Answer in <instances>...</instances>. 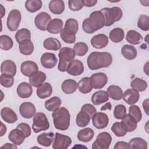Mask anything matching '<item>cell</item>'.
I'll use <instances>...</instances> for the list:
<instances>
[{
  "instance_id": "cell-1",
  "label": "cell",
  "mask_w": 149,
  "mask_h": 149,
  "mask_svg": "<svg viewBox=\"0 0 149 149\" xmlns=\"http://www.w3.org/2000/svg\"><path fill=\"white\" fill-rule=\"evenodd\" d=\"M112 62V56L106 52H93L87 59V64L91 70L109 67Z\"/></svg>"
},
{
  "instance_id": "cell-2",
  "label": "cell",
  "mask_w": 149,
  "mask_h": 149,
  "mask_svg": "<svg viewBox=\"0 0 149 149\" xmlns=\"http://www.w3.org/2000/svg\"><path fill=\"white\" fill-rule=\"evenodd\" d=\"M105 26V19L100 10L91 13L89 17L85 19L82 23L83 31L87 34H93Z\"/></svg>"
},
{
  "instance_id": "cell-3",
  "label": "cell",
  "mask_w": 149,
  "mask_h": 149,
  "mask_svg": "<svg viewBox=\"0 0 149 149\" xmlns=\"http://www.w3.org/2000/svg\"><path fill=\"white\" fill-rule=\"evenodd\" d=\"M55 127L60 130H66L70 126V115L69 111L65 107H59L52 113Z\"/></svg>"
},
{
  "instance_id": "cell-4",
  "label": "cell",
  "mask_w": 149,
  "mask_h": 149,
  "mask_svg": "<svg viewBox=\"0 0 149 149\" xmlns=\"http://www.w3.org/2000/svg\"><path fill=\"white\" fill-rule=\"evenodd\" d=\"M79 29L77 21L73 19H68L60 33V37L62 40L67 44H73L76 41V34Z\"/></svg>"
},
{
  "instance_id": "cell-5",
  "label": "cell",
  "mask_w": 149,
  "mask_h": 149,
  "mask_svg": "<svg viewBox=\"0 0 149 149\" xmlns=\"http://www.w3.org/2000/svg\"><path fill=\"white\" fill-rule=\"evenodd\" d=\"M75 55L76 54L73 49L71 48L63 47L61 48L58 54V70L62 72L66 71L70 63L74 59Z\"/></svg>"
},
{
  "instance_id": "cell-6",
  "label": "cell",
  "mask_w": 149,
  "mask_h": 149,
  "mask_svg": "<svg viewBox=\"0 0 149 149\" xmlns=\"http://www.w3.org/2000/svg\"><path fill=\"white\" fill-rule=\"evenodd\" d=\"M105 19V26H110L115 22L120 20L123 16L122 9L118 6L104 8L100 10Z\"/></svg>"
},
{
  "instance_id": "cell-7",
  "label": "cell",
  "mask_w": 149,
  "mask_h": 149,
  "mask_svg": "<svg viewBox=\"0 0 149 149\" xmlns=\"http://www.w3.org/2000/svg\"><path fill=\"white\" fill-rule=\"evenodd\" d=\"M49 123L48 120L43 112H37L33 116L32 128L34 133H37L41 131L48 129Z\"/></svg>"
},
{
  "instance_id": "cell-8",
  "label": "cell",
  "mask_w": 149,
  "mask_h": 149,
  "mask_svg": "<svg viewBox=\"0 0 149 149\" xmlns=\"http://www.w3.org/2000/svg\"><path fill=\"white\" fill-rule=\"evenodd\" d=\"M112 141L111 134L106 132L98 134L95 141L93 143L91 148L93 149H108Z\"/></svg>"
},
{
  "instance_id": "cell-9",
  "label": "cell",
  "mask_w": 149,
  "mask_h": 149,
  "mask_svg": "<svg viewBox=\"0 0 149 149\" xmlns=\"http://www.w3.org/2000/svg\"><path fill=\"white\" fill-rule=\"evenodd\" d=\"M22 16L20 12L17 9L12 10L7 17L6 25L8 29L11 31H16L20 23Z\"/></svg>"
},
{
  "instance_id": "cell-10",
  "label": "cell",
  "mask_w": 149,
  "mask_h": 149,
  "mask_svg": "<svg viewBox=\"0 0 149 149\" xmlns=\"http://www.w3.org/2000/svg\"><path fill=\"white\" fill-rule=\"evenodd\" d=\"M90 82L91 87L93 88L101 89L103 88L107 83L108 77L104 73H95L90 76Z\"/></svg>"
},
{
  "instance_id": "cell-11",
  "label": "cell",
  "mask_w": 149,
  "mask_h": 149,
  "mask_svg": "<svg viewBox=\"0 0 149 149\" xmlns=\"http://www.w3.org/2000/svg\"><path fill=\"white\" fill-rule=\"evenodd\" d=\"M72 142V141L70 137L59 133H56L52 143V148L54 149H66L69 147Z\"/></svg>"
},
{
  "instance_id": "cell-12",
  "label": "cell",
  "mask_w": 149,
  "mask_h": 149,
  "mask_svg": "<svg viewBox=\"0 0 149 149\" xmlns=\"http://www.w3.org/2000/svg\"><path fill=\"white\" fill-rule=\"evenodd\" d=\"M51 20L50 15L45 12L37 14L34 19V23L37 29L42 31L47 30L48 24Z\"/></svg>"
},
{
  "instance_id": "cell-13",
  "label": "cell",
  "mask_w": 149,
  "mask_h": 149,
  "mask_svg": "<svg viewBox=\"0 0 149 149\" xmlns=\"http://www.w3.org/2000/svg\"><path fill=\"white\" fill-rule=\"evenodd\" d=\"M93 126L98 129L105 128L109 123L108 115L104 112H96L92 117Z\"/></svg>"
},
{
  "instance_id": "cell-14",
  "label": "cell",
  "mask_w": 149,
  "mask_h": 149,
  "mask_svg": "<svg viewBox=\"0 0 149 149\" xmlns=\"http://www.w3.org/2000/svg\"><path fill=\"white\" fill-rule=\"evenodd\" d=\"M20 70L24 76L30 77L38 72V66L32 61H26L21 64Z\"/></svg>"
},
{
  "instance_id": "cell-15",
  "label": "cell",
  "mask_w": 149,
  "mask_h": 149,
  "mask_svg": "<svg viewBox=\"0 0 149 149\" xmlns=\"http://www.w3.org/2000/svg\"><path fill=\"white\" fill-rule=\"evenodd\" d=\"M20 115L26 119H30L36 113L35 105L30 102L22 103L19 107Z\"/></svg>"
},
{
  "instance_id": "cell-16",
  "label": "cell",
  "mask_w": 149,
  "mask_h": 149,
  "mask_svg": "<svg viewBox=\"0 0 149 149\" xmlns=\"http://www.w3.org/2000/svg\"><path fill=\"white\" fill-rule=\"evenodd\" d=\"M58 60L56 55L51 52H45L42 55L40 58V62L42 66L46 69L54 68L56 63Z\"/></svg>"
},
{
  "instance_id": "cell-17",
  "label": "cell",
  "mask_w": 149,
  "mask_h": 149,
  "mask_svg": "<svg viewBox=\"0 0 149 149\" xmlns=\"http://www.w3.org/2000/svg\"><path fill=\"white\" fill-rule=\"evenodd\" d=\"M84 70L82 62L78 59H73L69 64L66 72L72 76H77L81 74Z\"/></svg>"
},
{
  "instance_id": "cell-18",
  "label": "cell",
  "mask_w": 149,
  "mask_h": 149,
  "mask_svg": "<svg viewBox=\"0 0 149 149\" xmlns=\"http://www.w3.org/2000/svg\"><path fill=\"white\" fill-rule=\"evenodd\" d=\"M108 44V37L104 34H98L91 39V45L96 49L105 47Z\"/></svg>"
},
{
  "instance_id": "cell-19",
  "label": "cell",
  "mask_w": 149,
  "mask_h": 149,
  "mask_svg": "<svg viewBox=\"0 0 149 149\" xmlns=\"http://www.w3.org/2000/svg\"><path fill=\"white\" fill-rule=\"evenodd\" d=\"M16 65L11 60H5L3 61L1 65V72L2 74H8L15 76L16 73Z\"/></svg>"
},
{
  "instance_id": "cell-20",
  "label": "cell",
  "mask_w": 149,
  "mask_h": 149,
  "mask_svg": "<svg viewBox=\"0 0 149 149\" xmlns=\"http://www.w3.org/2000/svg\"><path fill=\"white\" fill-rule=\"evenodd\" d=\"M139 92L133 88H129L123 93L122 98L129 105L136 104L139 101Z\"/></svg>"
},
{
  "instance_id": "cell-21",
  "label": "cell",
  "mask_w": 149,
  "mask_h": 149,
  "mask_svg": "<svg viewBox=\"0 0 149 149\" xmlns=\"http://www.w3.org/2000/svg\"><path fill=\"white\" fill-rule=\"evenodd\" d=\"M1 116L2 119L8 123H15L17 120L16 113L12 109L9 107H4L1 109Z\"/></svg>"
},
{
  "instance_id": "cell-22",
  "label": "cell",
  "mask_w": 149,
  "mask_h": 149,
  "mask_svg": "<svg viewBox=\"0 0 149 149\" xmlns=\"http://www.w3.org/2000/svg\"><path fill=\"white\" fill-rule=\"evenodd\" d=\"M16 91L19 97L22 98H27L31 95L33 88L30 84L27 82H22L18 85Z\"/></svg>"
},
{
  "instance_id": "cell-23",
  "label": "cell",
  "mask_w": 149,
  "mask_h": 149,
  "mask_svg": "<svg viewBox=\"0 0 149 149\" xmlns=\"http://www.w3.org/2000/svg\"><path fill=\"white\" fill-rule=\"evenodd\" d=\"M25 138L23 133L17 128L12 129L8 135L9 140L17 146L22 144L24 142Z\"/></svg>"
},
{
  "instance_id": "cell-24",
  "label": "cell",
  "mask_w": 149,
  "mask_h": 149,
  "mask_svg": "<svg viewBox=\"0 0 149 149\" xmlns=\"http://www.w3.org/2000/svg\"><path fill=\"white\" fill-rule=\"evenodd\" d=\"M123 127L127 132H131L135 130L137 127V122L129 113L126 114L121 122Z\"/></svg>"
},
{
  "instance_id": "cell-25",
  "label": "cell",
  "mask_w": 149,
  "mask_h": 149,
  "mask_svg": "<svg viewBox=\"0 0 149 149\" xmlns=\"http://www.w3.org/2000/svg\"><path fill=\"white\" fill-rule=\"evenodd\" d=\"M52 93V87L51 85L45 82L42 84L40 86L37 87L36 94L41 99H44L51 96Z\"/></svg>"
},
{
  "instance_id": "cell-26",
  "label": "cell",
  "mask_w": 149,
  "mask_h": 149,
  "mask_svg": "<svg viewBox=\"0 0 149 149\" xmlns=\"http://www.w3.org/2000/svg\"><path fill=\"white\" fill-rule=\"evenodd\" d=\"M55 139V134L52 132L42 133L38 136L37 138V142L41 146L49 147L53 143Z\"/></svg>"
},
{
  "instance_id": "cell-27",
  "label": "cell",
  "mask_w": 149,
  "mask_h": 149,
  "mask_svg": "<svg viewBox=\"0 0 149 149\" xmlns=\"http://www.w3.org/2000/svg\"><path fill=\"white\" fill-rule=\"evenodd\" d=\"M63 22L62 20L55 18L51 20L47 27V31L51 34H58L61 32L63 29Z\"/></svg>"
},
{
  "instance_id": "cell-28",
  "label": "cell",
  "mask_w": 149,
  "mask_h": 149,
  "mask_svg": "<svg viewBox=\"0 0 149 149\" xmlns=\"http://www.w3.org/2000/svg\"><path fill=\"white\" fill-rule=\"evenodd\" d=\"M109 100V96L107 91L104 90H98L95 92L91 97V101L93 104L99 105L106 102Z\"/></svg>"
},
{
  "instance_id": "cell-29",
  "label": "cell",
  "mask_w": 149,
  "mask_h": 149,
  "mask_svg": "<svg viewBox=\"0 0 149 149\" xmlns=\"http://www.w3.org/2000/svg\"><path fill=\"white\" fill-rule=\"evenodd\" d=\"M48 7L50 12L53 14L60 15L65 10V3L62 0H52L49 2Z\"/></svg>"
},
{
  "instance_id": "cell-30",
  "label": "cell",
  "mask_w": 149,
  "mask_h": 149,
  "mask_svg": "<svg viewBox=\"0 0 149 149\" xmlns=\"http://www.w3.org/2000/svg\"><path fill=\"white\" fill-rule=\"evenodd\" d=\"M46 79V74L42 71H38L29 77L30 85L34 87H38L44 83Z\"/></svg>"
},
{
  "instance_id": "cell-31",
  "label": "cell",
  "mask_w": 149,
  "mask_h": 149,
  "mask_svg": "<svg viewBox=\"0 0 149 149\" xmlns=\"http://www.w3.org/2000/svg\"><path fill=\"white\" fill-rule=\"evenodd\" d=\"M121 53L122 56L128 60L135 59L137 55L136 48L134 46L129 44H125L122 47Z\"/></svg>"
},
{
  "instance_id": "cell-32",
  "label": "cell",
  "mask_w": 149,
  "mask_h": 149,
  "mask_svg": "<svg viewBox=\"0 0 149 149\" xmlns=\"http://www.w3.org/2000/svg\"><path fill=\"white\" fill-rule=\"evenodd\" d=\"M94 136V130L90 127L83 129L77 133V137L78 140L82 142H88L92 140Z\"/></svg>"
},
{
  "instance_id": "cell-33",
  "label": "cell",
  "mask_w": 149,
  "mask_h": 149,
  "mask_svg": "<svg viewBox=\"0 0 149 149\" xmlns=\"http://www.w3.org/2000/svg\"><path fill=\"white\" fill-rule=\"evenodd\" d=\"M107 93L108 96L114 100H120L123 97V91L122 88L116 85L109 86L107 90Z\"/></svg>"
},
{
  "instance_id": "cell-34",
  "label": "cell",
  "mask_w": 149,
  "mask_h": 149,
  "mask_svg": "<svg viewBox=\"0 0 149 149\" xmlns=\"http://www.w3.org/2000/svg\"><path fill=\"white\" fill-rule=\"evenodd\" d=\"M61 88L66 94H72L76 91L77 88V83L74 80L66 79L62 82Z\"/></svg>"
},
{
  "instance_id": "cell-35",
  "label": "cell",
  "mask_w": 149,
  "mask_h": 149,
  "mask_svg": "<svg viewBox=\"0 0 149 149\" xmlns=\"http://www.w3.org/2000/svg\"><path fill=\"white\" fill-rule=\"evenodd\" d=\"M126 40L131 44L137 45L143 40V37L139 32L133 30H130L127 32Z\"/></svg>"
},
{
  "instance_id": "cell-36",
  "label": "cell",
  "mask_w": 149,
  "mask_h": 149,
  "mask_svg": "<svg viewBox=\"0 0 149 149\" xmlns=\"http://www.w3.org/2000/svg\"><path fill=\"white\" fill-rule=\"evenodd\" d=\"M19 51L21 54L24 55H30L34 51V44L31 40L23 41L19 44Z\"/></svg>"
},
{
  "instance_id": "cell-37",
  "label": "cell",
  "mask_w": 149,
  "mask_h": 149,
  "mask_svg": "<svg viewBox=\"0 0 149 149\" xmlns=\"http://www.w3.org/2000/svg\"><path fill=\"white\" fill-rule=\"evenodd\" d=\"M43 46L47 50L58 51L61 49V44L58 39L50 37L44 41Z\"/></svg>"
},
{
  "instance_id": "cell-38",
  "label": "cell",
  "mask_w": 149,
  "mask_h": 149,
  "mask_svg": "<svg viewBox=\"0 0 149 149\" xmlns=\"http://www.w3.org/2000/svg\"><path fill=\"white\" fill-rule=\"evenodd\" d=\"M125 37L124 31L122 29L119 27L114 28L111 30L109 34V38L110 40L115 43L121 42Z\"/></svg>"
},
{
  "instance_id": "cell-39",
  "label": "cell",
  "mask_w": 149,
  "mask_h": 149,
  "mask_svg": "<svg viewBox=\"0 0 149 149\" xmlns=\"http://www.w3.org/2000/svg\"><path fill=\"white\" fill-rule=\"evenodd\" d=\"M62 102L59 97L54 96L45 102V108L48 111H54L61 106Z\"/></svg>"
},
{
  "instance_id": "cell-40",
  "label": "cell",
  "mask_w": 149,
  "mask_h": 149,
  "mask_svg": "<svg viewBox=\"0 0 149 149\" xmlns=\"http://www.w3.org/2000/svg\"><path fill=\"white\" fill-rule=\"evenodd\" d=\"M90 119V115L86 112L80 110L76 116V122L78 126L84 127L88 125Z\"/></svg>"
},
{
  "instance_id": "cell-41",
  "label": "cell",
  "mask_w": 149,
  "mask_h": 149,
  "mask_svg": "<svg viewBox=\"0 0 149 149\" xmlns=\"http://www.w3.org/2000/svg\"><path fill=\"white\" fill-rule=\"evenodd\" d=\"M77 88L83 94H87L91 91L93 87L90 82V77H84L77 83Z\"/></svg>"
},
{
  "instance_id": "cell-42",
  "label": "cell",
  "mask_w": 149,
  "mask_h": 149,
  "mask_svg": "<svg viewBox=\"0 0 149 149\" xmlns=\"http://www.w3.org/2000/svg\"><path fill=\"white\" fill-rule=\"evenodd\" d=\"M129 148L132 149H146L147 142L142 138L134 137L128 143Z\"/></svg>"
},
{
  "instance_id": "cell-43",
  "label": "cell",
  "mask_w": 149,
  "mask_h": 149,
  "mask_svg": "<svg viewBox=\"0 0 149 149\" xmlns=\"http://www.w3.org/2000/svg\"><path fill=\"white\" fill-rule=\"evenodd\" d=\"M42 6V2L40 0H28L25 2V8L27 11L34 13L39 10Z\"/></svg>"
},
{
  "instance_id": "cell-44",
  "label": "cell",
  "mask_w": 149,
  "mask_h": 149,
  "mask_svg": "<svg viewBox=\"0 0 149 149\" xmlns=\"http://www.w3.org/2000/svg\"><path fill=\"white\" fill-rule=\"evenodd\" d=\"M130 85L133 89L136 90L138 92L144 91L148 87V84L146 81L139 77L134 78L132 81Z\"/></svg>"
},
{
  "instance_id": "cell-45",
  "label": "cell",
  "mask_w": 149,
  "mask_h": 149,
  "mask_svg": "<svg viewBox=\"0 0 149 149\" xmlns=\"http://www.w3.org/2000/svg\"><path fill=\"white\" fill-rule=\"evenodd\" d=\"M15 39L16 41L19 44L20 42L31 39V33L30 31L25 28L19 29L17 31L15 34Z\"/></svg>"
},
{
  "instance_id": "cell-46",
  "label": "cell",
  "mask_w": 149,
  "mask_h": 149,
  "mask_svg": "<svg viewBox=\"0 0 149 149\" xmlns=\"http://www.w3.org/2000/svg\"><path fill=\"white\" fill-rule=\"evenodd\" d=\"M13 45L12 39L7 35H2L0 36V48L1 49L8 51L10 49Z\"/></svg>"
},
{
  "instance_id": "cell-47",
  "label": "cell",
  "mask_w": 149,
  "mask_h": 149,
  "mask_svg": "<svg viewBox=\"0 0 149 149\" xmlns=\"http://www.w3.org/2000/svg\"><path fill=\"white\" fill-rule=\"evenodd\" d=\"M73 50L77 56H82L86 54L88 50V45L83 42H79L73 46Z\"/></svg>"
},
{
  "instance_id": "cell-48",
  "label": "cell",
  "mask_w": 149,
  "mask_h": 149,
  "mask_svg": "<svg viewBox=\"0 0 149 149\" xmlns=\"http://www.w3.org/2000/svg\"><path fill=\"white\" fill-rule=\"evenodd\" d=\"M129 114L132 116L138 123L142 118V113L139 106L132 105L129 108Z\"/></svg>"
},
{
  "instance_id": "cell-49",
  "label": "cell",
  "mask_w": 149,
  "mask_h": 149,
  "mask_svg": "<svg viewBox=\"0 0 149 149\" xmlns=\"http://www.w3.org/2000/svg\"><path fill=\"white\" fill-rule=\"evenodd\" d=\"M137 26L143 31H148L149 30V17L146 15H140L137 22Z\"/></svg>"
},
{
  "instance_id": "cell-50",
  "label": "cell",
  "mask_w": 149,
  "mask_h": 149,
  "mask_svg": "<svg viewBox=\"0 0 149 149\" xmlns=\"http://www.w3.org/2000/svg\"><path fill=\"white\" fill-rule=\"evenodd\" d=\"M111 130L117 137H123L126 135L127 132L124 129L121 122H115L112 127Z\"/></svg>"
},
{
  "instance_id": "cell-51",
  "label": "cell",
  "mask_w": 149,
  "mask_h": 149,
  "mask_svg": "<svg viewBox=\"0 0 149 149\" xmlns=\"http://www.w3.org/2000/svg\"><path fill=\"white\" fill-rule=\"evenodd\" d=\"M0 83L2 86L9 88L12 87L14 83L13 77L8 74H2L0 76Z\"/></svg>"
},
{
  "instance_id": "cell-52",
  "label": "cell",
  "mask_w": 149,
  "mask_h": 149,
  "mask_svg": "<svg viewBox=\"0 0 149 149\" xmlns=\"http://www.w3.org/2000/svg\"><path fill=\"white\" fill-rule=\"evenodd\" d=\"M126 115V108L125 105L119 104L115 106L113 111V116L117 119H122Z\"/></svg>"
},
{
  "instance_id": "cell-53",
  "label": "cell",
  "mask_w": 149,
  "mask_h": 149,
  "mask_svg": "<svg viewBox=\"0 0 149 149\" xmlns=\"http://www.w3.org/2000/svg\"><path fill=\"white\" fill-rule=\"evenodd\" d=\"M83 0H69L68 1L69 8L72 11H78L83 7Z\"/></svg>"
},
{
  "instance_id": "cell-54",
  "label": "cell",
  "mask_w": 149,
  "mask_h": 149,
  "mask_svg": "<svg viewBox=\"0 0 149 149\" xmlns=\"http://www.w3.org/2000/svg\"><path fill=\"white\" fill-rule=\"evenodd\" d=\"M16 128L19 129L23 133L26 138L29 137L31 135V128L30 126L26 123H20L18 124Z\"/></svg>"
},
{
  "instance_id": "cell-55",
  "label": "cell",
  "mask_w": 149,
  "mask_h": 149,
  "mask_svg": "<svg viewBox=\"0 0 149 149\" xmlns=\"http://www.w3.org/2000/svg\"><path fill=\"white\" fill-rule=\"evenodd\" d=\"M81 110L86 112L90 115L91 118H92L93 115L97 112L96 108L93 105H91L90 104H84L82 106Z\"/></svg>"
},
{
  "instance_id": "cell-56",
  "label": "cell",
  "mask_w": 149,
  "mask_h": 149,
  "mask_svg": "<svg viewBox=\"0 0 149 149\" xmlns=\"http://www.w3.org/2000/svg\"><path fill=\"white\" fill-rule=\"evenodd\" d=\"M113 148L114 149H119V148L128 149L129 148V146L128 143L125 141H118L115 144Z\"/></svg>"
},
{
  "instance_id": "cell-57",
  "label": "cell",
  "mask_w": 149,
  "mask_h": 149,
  "mask_svg": "<svg viewBox=\"0 0 149 149\" xmlns=\"http://www.w3.org/2000/svg\"><path fill=\"white\" fill-rule=\"evenodd\" d=\"M84 6L86 7H91L94 6L97 2V0H83Z\"/></svg>"
},
{
  "instance_id": "cell-58",
  "label": "cell",
  "mask_w": 149,
  "mask_h": 149,
  "mask_svg": "<svg viewBox=\"0 0 149 149\" xmlns=\"http://www.w3.org/2000/svg\"><path fill=\"white\" fill-rule=\"evenodd\" d=\"M143 107L146 113L148 115V99H146L143 102Z\"/></svg>"
},
{
  "instance_id": "cell-59",
  "label": "cell",
  "mask_w": 149,
  "mask_h": 149,
  "mask_svg": "<svg viewBox=\"0 0 149 149\" xmlns=\"http://www.w3.org/2000/svg\"><path fill=\"white\" fill-rule=\"evenodd\" d=\"M112 108V105L111 102H107L105 104H104L101 108V111H104V110H107V109H109L111 110Z\"/></svg>"
},
{
  "instance_id": "cell-60",
  "label": "cell",
  "mask_w": 149,
  "mask_h": 149,
  "mask_svg": "<svg viewBox=\"0 0 149 149\" xmlns=\"http://www.w3.org/2000/svg\"><path fill=\"white\" fill-rule=\"evenodd\" d=\"M1 136H3L4 135V134H5V133L6 132V126L2 123L1 122Z\"/></svg>"
},
{
  "instance_id": "cell-61",
  "label": "cell",
  "mask_w": 149,
  "mask_h": 149,
  "mask_svg": "<svg viewBox=\"0 0 149 149\" xmlns=\"http://www.w3.org/2000/svg\"><path fill=\"white\" fill-rule=\"evenodd\" d=\"M2 148H17V146H16V144H10V143H6L3 146H2L1 147Z\"/></svg>"
},
{
  "instance_id": "cell-62",
  "label": "cell",
  "mask_w": 149,
  "mask_h": 149,
  "mask_svg": "<svg viewBox=\"0 0 149 149\" xmlns=\"http://www.w3.org/2000/svg\"><path fill=\"white\" fill-rule=\"evenodd\" d=\"M0 7H1V18H2L5 13V9L2 4H0Z\"/></svg>"
},
{
  "instance_id": "cell-63",
  "label": "cell",
  "mask_w": 149,
  "mask_h": 149,
  "mask_svg": "<svg viewBox=\"0 0 149 149\" xmlns=\"http://www.w3.org/2000/svg\"><path fill=\"white\" fill-rule=\"evenodd\" d=\"M140 2L143 5L146 6H148L149 4V1H140Z\"/></svg>"
},
{
  "instance_id": "cell-64",
  "label": "cell",
  "mask_w": 149,
  "mask_h": 149,
  "mask_svg": "<svg viewBox=\"0 0 149 149\" xmlns=\"http://www.w3.org/2000/svg\"><path fill=\"white\" fill-rule=\"evenodd\" d=\"M148 62H147L144 66V72L146 73V74L147 76H148V72H147L148 71Z\"/></svg>"
}]
</instances>
